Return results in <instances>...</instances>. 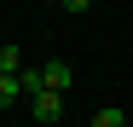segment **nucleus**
<instances>
[{
    "label": "nucleus",
    "instance_id": "1",
    "mask_svg": "<svg viewBox=\"0 0 133 127\" xmlns=\"http://www.w3.org/2000/svg\"><path fill=\"white\" fill-rule=\"evenodd\" d=\"M41 87H46V93H70V87H75V69H70L64 58H52V64H41Z\"/></svg>",
    "mask_w": 133,
    "mask_h": 127
},
{
    "label": "nucleus",
    "instance_id": "2",
    "mask_svg": "<svg viewBox=\"0 0 133 127\" xmlns=\"http://www.w3.org/2000/svg\"><path fill=\"white\" fill-rule=\"evenodd\" d=\"M29 116H35V121H58V116H64V93H35V98H29Z\"/></svg>",
    "mask_w": 133,
    "mask_h": 127
},
{
    "label": "nucleus",
    "instance_id": "3",
    "mask_svg": "<svg viewBox=\"0 0 133 127\" xmlns=\"http://www.w3.org/2000/svg\"><path fill=\"white\" fill-rule=\"evenodd\" d=\"M17 98H29V93H23V75H0V110L17 104Z\"/></svg>",
    "mask_w": 133,
    "mask_h": 127
},
{
    "label": "nucleus",
    "instance_id": "4",
    "mask_svg": "<svg viewBox=\"0 0 133 127\" xmlns=\"http://www.w3.org/2000/svg\"><path fill=\"white\" fill-rule=\"evenodd\" d=\"M0 75H23V52L0 40Z\"/></svg>",
    "mask_w": 133,
    "mask_h": 127
},
{
    "label": "nucleus",
    "instance_id": "5",
    "mask_svg": "<svg viewBox=\"0 0 133 127\" xmlns=\"http://www.w3.org/2000/svg\"><path fill=\"white\" fill-rule=\"evenodd\" d=\"M93 127H127V110L122 104H104V110L93 116Z\"/></svg>",
    "mask_w": 133,
    "mask_h": 127
},
{
    "label": "nucleus",
    "instance_id": "6",
    "mask_svg": "<svg viewBox=\"0 0 133 127\" xmlns=\"http://www.w3.org/2000/svg\"><path fill=\"white\" fill-rule=\"evenodd\" d=\"M58 6H64V12H87L93 0H58Z\"/></svg>",
    "mask_w": 133,
    "mask_h": 127
},
{
    "label": "nucleus",
    "instance_id": "7",
    "mask_svg": "<svg viewBox=\"0 0 133 127\" xmlns=\"http://www.w3.org/2000/svg\"><path fill=\"white\" fill-rule=\"evenodd\" d=\"M75 127H93V121H75Z\"/></svg>",
    "mask_w": 133,
    "mask_h": 127
}]
</instances>
